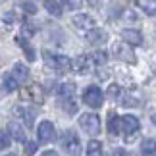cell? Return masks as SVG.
Listing matches in <instances>:
<instances>
[{
    "mask_svg": "<svg viewBox=\"0 0 156 156\" xmlns=\"http://www.w3.org/2000/svg\"><path fill=\"white\" fill-rule=\"evenodd\" d=\"M43 58H44V64L48 68L60 71V73H66V71L73 69V60H69L64 54H52L48 50H43Z\"/></svg>",
    "mask_w": 156,
    "mask_h": 156,
    "instance_id": "obj_1",
    "label": "cell"
},
{
    "mask_svg": "<svg viewBox=\"0 0 156 156\" xmlns=\"http://www.w3.org/2000/svg\"><path fill=\"white\" fill-rule=\"evenodd\" d=\"M62 147L66 148V152L69 156H81V141L79 137H77L75 131H64L62 133Z\"/></svg>",
    "mask_w": 156,
    "mask_h": 156,
    "instance_id": "obj_2",
    "label": "cell"
},
{
    "mask_svg": "<svg viewBox=\"0 0 156 156\" xmlns=\"http://www.w3.org/2000/svg\"><path fill=\"white\" fill-rule=\"evenodd\" d=\"M83 102H85L89 108L97 110V108H100L102 102H104V94L97 85H89L85 91H83Z\"/></svg>",
    "mask_w": 156,
    "mask_h": 156,
    "instance_id": "obj_3",
    "label": "cell"
},
{
    "mask_svg": "<svg viewBox=\"0 0 156 156\" xmlns=\"http://www.w3.org/2000/svg\"><path fill=\"white\" fill-rule=\"evenodd\" d=\"M79 125H81V129L85 131V133L97 135L100 131V118L97 114H83L79 118Z\"/></svg>",
    "mask_w": 156,
    "mask_h": 156,
    "instance_id": "obj_4",
    "label": "cell"
},
{
    "mask_svg": "<svg viewBox=\"0 0 156 156\" xmlns=\"http://www.w3.org/2000/svg\"><path fill=\"white\" fill-rule=\"evenodd\" d=\"M112 52L116 54V58L123 60V62H127V64H135L137 62L135 54L131 50V44H127V43H116L112 46Z\"/></svg>",
    "mask_w": 156,
    "mask_h": 156,
    "instance_id": "obj_5",
    "label": "cell"
},
{
    "mask_svg": "<svg viewBox=\"0 0 156 156\" xmlns=\"http://www.w3.org/2000/svg\"><path fill=\"white\" fill-rule=\"evenodd\" d=\"M71 23L77 27V29H81V31H93V29H97L94 25H97V21H94V17L93 16H89V14H77L73 16V20H71Z\"/></svg>",
    "mask_w": 156,
    "mask_h": 156,
    "instance_id": "obj_6",
    "label": "cell"
},
{
    "mask_svg": "<svg viewBox=\"0 0 156 156\" xmlns=\"http://www.w3.org/2000/svg\"><path fill=\"white\" fill-rule=\"evenodd\" d=\"M37 137H39V143H50L54 141L56 137V129H54V123L52 122H41L39 123V131H37Z\"/></svg>",
    "mask_w": 156,
    "mask_h": 156,
    "instance_id": "obj_7",
    "label": "cell"
},
{
    "mask_svg": "<svg viewBox=\"0 0 156 156\" xmlns=\"http://www.w3.org/2000/svg\"><path fill=\"white\" fill-rule=\"evenodd\" d=\"M93 56H89V54H81V56H77L73 60V69L77 73H89V71L93 69Z\"/></svg>",
    "mask_w": 156,
    "mask_h": 156,
    "instance_id": "obj_8",
    "label": "cell"
},
{
    "mask_svg": "<svg viewBox=\"0 0 156 156\" xmlns=\"http://www.w3.org/2000/svg\"><path fill=\"white\" fill-rule=\"evenodd\" d=\"M139 127H141V123H139V119L135 116H131V114L122 116V131L123 133H129L127 137H133V133H137Z\"/></svg>",
    "mask_w": 156,
    "mask_h": 156,
    "instance_id": "obj_9",
    "label": "cell"
},
{
    "mask_svg": "<svg viewBox=\"0 0 156 156\" xmlns=\"http://www.w3.org/2000/svg\"><path fill=\"white\" fill-rule=\"evenodd\" d=\"M83 39H85L87 43H91V44H104L108 41V33L97 27V29H93V31L83 33Z\"/></svg>",
    "mask_w": 156,
    "mask_h": 156,
    "instance_id": "obj_10",
    "label": "cell"
},
{
    "mask_svg": "<svg viewBox=\"0 0 156 156\" xmlns=\"http://www.w3.org/2000/svg\"><path fill=\"white\" fill-rule=\"evenodd\" d=\"M14 112H16V116H20L21 119H25V125H27V127H33V125H35V112L31 110V108L16 106Z\"/></svg>",
    "mask_w": 156,
    "mask_h": 156,
    "instance_id": "obj_11",
    "label": "cell"
},
{
    "mask_svg": "<svg viewBox=\"0 0 156 156\" xmlns=\"http://www.w3.org/2000/svg\"><path fill=\"white\" fill-rule=\"evenodd\" d=\"M122 39H123V43H127V44H141L143 43V35H141V31H137V29H123Z\"/></svg>",
    "mask_w": 156,
    "mask_h": 156,
    "instance_id": "obj_12",
    "label": "cell"
},
{
    "mask_svg": "<svg viewBox=\"0 0 156 156\" xmlns=\"http://www.w3.org/2000/svg\"><path fill=\"white\" fill-rule=\"evenodd\" d=\"M21 98H31L33 102H37V104H43V93H41V89L39 85H31V87H27L25 91H21Z\"/></svg>",
    "mask_w": 156,
    "mask_h": 156,
    "instance_id": "obj_13",
    "label": "cell"
},
{
    "mask_svg": "<svg viewBox=\"0 0 156 156\" xmlns=\"http://www.w3.org/2000/svg\"><path fill=\"white\" fill-rule=\"evenodd\" d=\"M12 77H14L17 83H25V81L29 79V69H27L21 62H17V64L14 66V69H12Z\"/></svg>",
    "mask_w": 156,
    "mask_h": 156,
    "instance_id": "obj_14",
    "label": "cell"
},
{
    "mask_svg": "<svg viewBox=\"0 0 156 156\" xmlns=\"http://www.w3.org/2000/svg\"><path fill=\"white\" fill-rule=\"evenodd\" d=\"M8 135L14 137V139L20 141V143L25 141V131H23V127H21L17 122H10V123H8Z\"/></svg>",
    "mask_w": 156,
    "mask_h": 156,
    "instance_id": "obj_15",
    "label": "cell"
},
{
    "mask_svg": "<svg viewBox=\"0 0 156 156\" xmlns=\"http://www.w3.org/2000/svg\"><path fill=\"white\" fill-rule=\"evenodd\" d=\"M119 129H122V118H118L116 112H110L108 114V131H110V135H118Z\"/></svg>",
    "mask_w": 156,
    "mask_h": 156,
    "instance_id": "obj_16",
    "label": "cell"
},
{
    "mask_svg": "<svg viewBox=\"0 0 156 156\" xmlns=\"http://www.w3.org/2000/svg\"><path fill=\"white\" fill-rule=\"evenodd\" d=\"M58 94L62 100H69L75 97V85L73 83H64V85L58 87Z\"/></svg>",
    "mask_w": 156,
    "mask_h": 156,
    "instance_id": "obj_17",
    "label": "cell"
},
{
    "mask_svg": "<svg viewBox=\"0 0 156 156\" xmlns=\"http://www.w3.org/2000/svg\"><path fill=\"white\" fill-rule=\"evenodd\" d=\"M141 152H143V156H156V141L145 139L141 143Z\"/></svg>",
    "mask_w": 156,
    "mask_h": 156,
    "instance_id": "obj_18",
    "label": "cell"
},
{
    "mask_svg": "<svg viewBox=\"0 0 156 156\" xmlns=\"http://www.w3.org/2000/svg\"><path fill=\"white\" fill-rule=\"evenodd\" d=\"M16 41H17V44H20L21 48L25 50V58L29 60V62H33V60H35V56H37V54H35V48H33V46H31V44L27 43L25 39H21V37H17Z\"/></svg>",
    "mask_w": 156,
    "mask_h": 156,
    "instance_id": "obj_19",
    "label": "cell"
},
{
    "mask_svg": "<svg viewBox=\"0 0 156 156\" xmlns=\"http://www.w3.org/2000/svg\"><path fill=\"white\" fill-rule=\"evenodd\" d=\"M137 6L148 16H154L156 14V2L154 0H137Z\"/></svg>",
    "mask_w": 156,
    "mask_h": 156,
    "instance_id": "obj_20",
    "label": "cell"
},
{
    "mask_svg": "<svg viewBox=\"0 0 156 156\" xmlns=\"http://www.w3.org/2000/svg\"><path fill=\"white\" fill-rule=\"evenodd\" d=\"M87 156H102V143L100 141H89L87 145Z\"/></svg>",
    "mask_w": 156,
    "mask_h": 156,
    "instance_id": "obj_21",
    "label": "cell"
},
{
    "mask_svg": "<svg viewBox=\"0 0 156 156\" xmlns=\"http://www.w3.org/2000/svg\"><path fill=\"white\" fill-rule=\"evenodd\" d=\"M44 8L48 10V14H52V16H56V17H60L62 16V2H56V0H46L44 2Z\"/></svg>",
    "mask_w": 156,
    "mask_h": 156,
    "instance_id": "obj_22",
    "label": "cell"
},
{
    "mask_svg": "<svg viewBox=\"0 0 156 156\" xmlns=\"http://www.w3.org/2000/svg\"><path fill=\"white\" fill-rule=\"evenodd\" d=\"M17 85H20V83H17V81L14 79V77H12V73L4 77V89H6L8 93H14L16 89H17Z\"/></svg>",
    "mask_w": 156,
    "mask_h": 156,
    "instance_id": "obj_23",
    "label": "cell"
},
{
    "mask_svg": "<svg viewBox=\"0 0 156 156\" xmlns=\"http://www.w3.org/2000/svg\"><path fill=\"white\" fill-rule=\"evenodd\" d=\"M91 56H93V62H94V64H98V66L106 64V60H108V54H106L104 50H97L94 54H91Z\"/></svg>",
    "mask_w": 156,
    "mask_h": 156,
    "instance_id": "obj_24",
    "label": "cell"
},
{
    "mask_svg": "<svg viewBox=\"0 0 156 156\" xmlns=\"http://www.w3.org/2000/svg\"><path fill=\"white\" fill-rule=\"evenodd\" d=\"M62 106L68 114H75L77 112V104H75V98H69V100H62Z\"/></svg>",
    "mask_w": 156,
    "mask_h": 156,
    "instance_id": "obj_25",
    "label": "cell"
},
{
    "mask_svg": "<svg viewBox=\"0 0 156 156\" xmlns=\"http://www.w3.org/2000/svg\"><path fill=\"white\" fill-rule=\"evenodd\" d=\"M119 94H122V87H119V85L114 83V85L108 87V97H110V98H119Z\"/></svg>",
    "mask_w": 156,
    "mask_h": 156,
    "instance_id": "obj_26",
    "label": "cell"
},
{
    "mask_svg": "<svg viewBox=\"0 0 156 156\" xmlns=\"http://www.w3.org/2000/svg\"><path fill=\"white\" fill-rule=\"evenodd\" d=\"M20 6H21V10L25 12V14H35V12H37V4L35 2H21Z\"/></svg>",
    "mask_w": 156,
    "mask_h": 156,
    "instance_id": "obj_27",
    "label": "cell"
},
{
    "mask_svg": "<svg viewBox=\"0 0 156 156\" xmlns=\"http://www.w3.org/2000/svg\"><path fill=\"white\" fill-rule=\"evenodd\" d=\"M10 147V135L4 133V131H0V151L2 148H8Z\"/></svg>",
    "mask_w": 156,
    "mask_h": 156,
    "instance_id": "obj_28",
    "label": "cell"
},
{
    "mask_svg": "<svg viewBox=\"0 0 156 156\" xmlns=\"http://www.w3.org/2000/svg\"><path fill=\"white\" fill-rule=\"evenodd\" d=\"M35 152H37V145H35V143H25V154L33 156Z\"/></svg>",
    "mask_w": 156,
    "mask_h": 156,
    "instance_id": "obj_29",
    "label": "cell"
},
{
    "mask_svg": "<svg viewBox=\"0 0 156 156\" xmlns=\"http://www.w3.org/2000/svg\"><path fill=\"white\" fill-rule=\"evenodd\" d=\"M122 104H123V106H127V108H129V106H139V102H137L135 98H131V97H125Z\"/></svg>",
    "mask_w": 156,
    "mask_h": 156,
    "instance_id": "obj_30",
    "label": "cell"
},
{
    "mask_svg": "<svg viewBox=\"0 0 156 156\" xmlns=\"http://www.w3.org/2000/svg\"><path fill=\"white\" fill-rule=\"evenodd\" d=\"M33 23H23V29H25V33L27 35H33L35 33V27H31Z\"/></svg>",
    "mask_w": 156,
    "mask_h": 156,
    "instance_id": "obj_31",
    "label": "cell"
},
{
    "mask_svg": "<svg viewBox=\"0 0 156 156\" xmlns=\"http://www.w3.org/2000/svg\"><path fill=\"white\" fill-rule=\"evenodd\" d=\"M64 6H68V8H75V6H79V2H66Z\"/></svg>",
    "mask_w": 156,
    "mask_h": 156,
    "instance_id": "obj_32",
    "label": "cell"
},
{
    "mask_svg": "<svg viewBox=\"0 0 156 156\" xmlns=\"http://www.w3.org/2000/svg\"><path fill=\"white\" fill-rule=\"evenodd\" d=\"M41 156H58L56 152H54V151H46L44 154H41Z\"/></svg>",
    "mask_w": 156,
    "mask_h": 156,
    "instance_id": "obj_33",
    "label": "cell"
},
{
    "mask_svg": "<svg viewBox=\"0 0 156 156\" xmlns=\"http://www.w3.org/2000/svg\"><path fill=\"white\" fill-rule=\"evenodd\" d=\"M151 119H152V123H154V125H156V114H154V116H152V118H151Z\"/></svg>",
    "mask_w": 156,
    "mask_h": 156,
    "instance_id": "obj_34",
    "label": "cell"
},
{
    "mask_svg": "<svg viewBox=\"0 0 156 156\" xmlns=\"http://www.w3.org/2000/svg\"><path fill=\"white\" fill-rule=\"evenodd\" d=\"M10 156H16V154H10Z\"/></svg>",
    "mask_w": 156,
    "mask_h": 156,
    "instance_id": "obj_35",
    "label": "cell"
}]
</instances>
